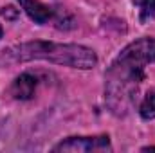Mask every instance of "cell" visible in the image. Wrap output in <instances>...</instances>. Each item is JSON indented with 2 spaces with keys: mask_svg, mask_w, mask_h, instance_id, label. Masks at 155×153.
<instances>
[{
  "mask_svg": "<svg viewBox=\"0 0 155 153\" xmlns=\"http://www.w3.org/2000/svg\"><path fill=\"white\" fill-rule=\"evenodd\" d=\"M134 5L139 9L141 22H146L155 16V0H134Z\"/></svg>",
  "mask_w": 155,
  "mask_h": 153,
  "instance_id": "8992f818",
  "label": "cell"
},
{
  "mask_svg": "<svg viewBox=\"0 0 155 153\" xmlns=\"http://www.w3.org/2000/svg\"><path fill=\"white\" fill-rule=\"evenodd\" d=\"M36 86H38L36 76H33L31 72H24V74H20V76L13 81L9 92H11V96H13L15 99H18V101H27V99H31V97L35 96Z\"/></svg>",
  "mask_w": 155,
  "mask_h": 153,
  "instance_id": "5b68a950",
  "label": "cell"
},
{
  "mask_svg": "<svg viewBox=\"0 0 155 153\" xmlns=\"http://www.w3.org/2000/svg\"><path fill=\"white\" fill-rule=\"evenodd\" d=\"M155 61V38H139L128 43L105 74V99L116 115L126 114L137 99L144 81L146 65Z\"/></svg>",
  "mask_w": 155,
  "mask_h": 153,
  "instance_id": "6da1fadb",
  "label": "cell"
},
{
  "mask_svg": "<svg viewBox=\"0 0 155 153\" xmlns=\"http://www.w3.org/2000/svg\"><path fill=\"white\" fill-rule=\"evenodd\" d=\"M2 34H4V31H2V25H0V38H2Z\"/></svg>",
  "mask_w": 155,
  "mask_h": 153,
  "instance_id": "30bf717a",
  "label": "cell"
},
{
  "mask_svg": "<svg viewBox=\"0 0 155 153\" xmlns=\"http://www.w3.org/2000/svg\"><path fill=\"white\" fill-rule=\"evenodd\" d=\"M139 114L143 119L150 121V119H155V92H150L144 96L141 106H139Z\"/></svg>",
  "mask_w": 155,
  "mask_h": 153,
  "instance_id": "52a82bcc",
  "label": "cell"
},
{
  "mask_svg": "<svg viewBox=\"0 0 155 153\" xmlns=\"http://www.w3.org/2000/svg\"><path fill=\"white\" fill-rule=\"evenodd\" d=\"M18 4L25 11V15L38 25H45L49 22H61V15L56 9L41 4L40 0H18Z\"/></svg>",
  "mask_w": 155,
  "mask_h": 153,
  "instance_id": "277c9868",
  "label": "cell"
},
{
  "mask_svg": "<svg viewBox=\"0 0 155 153\" xmlns=\"http://www.w3.org/2000/svg\"><path fill=\"white\" fill-rule=\"evenodd\" d=\"M2 15H4V16H7V18H16L18 11H15V7H4Z\"/></svg>",
  "mask_w": 155,
  "mask_h": 153,
  "instance_id": "ba28073f",
  "label": "cell"
},
{
  "mask_svg": "<svg viewBox=\"0 0 155 153\" xmlns=\"http://www.w3.org/2000/svg\"><path fill=\"white\" fill-rule=\"evenodd\" d=\"M43 60L56 65L88 70L97 65V56L92 49L78 43H54V41H25L2 50V63H25Z\"/></svg>",
  "mask_w": 155,
  "mask_h": 153,
  "instance_id": "7a4b0ae2",
  "label": "cell"
},
{
  "mask_svg": "<svg viewBox=\"0 0 155 153\" xmlns=\"http://www.w3.org/2000/svg\"><path fill=\"white\" fill-rule=\"evenodd\" d=\"M144 151H155V146H150V148H144Z\"/></svg>",
  "mask_w": 155,
  "mask_h": 153,
  "instance_id": "9c48e42d",
  "label": "cell"
},
{
  "mask_svg": "<svg viewBox=\"0 0 155 153\" xmlns=\"http://www.w3.org/2000/svg\"><path fill=\"white\" fill-rule=\"evenodd\" d=\"M54 151H112L110 137L108 135H92V137H69L54 146Z\"/></svg>",
  "mask_w": 155,
  "mask_h": 153,
  "instance_id": "3957f363",
  "label": "cell"
}]
</instances>
